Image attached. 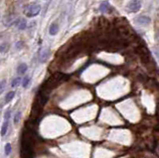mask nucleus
Instances as JSON below:
<instances>
[{
  "instance_id": "17",
  "label": "nucleus",
  "mask_w": 159,
  "mask_h": 158,
  "mask_svg": "<svg viewBox=\"0 0 159 158\" xmlns=\"http://www.w3.org/2000/svg\"><path fill=\"white\" fill-rule=\"evenodd\" d=\"M5 87H6V81L5 80L0 81V95L5 91Z\"/></svg>"
},
{
  "instance_id": "9",
  "label": "nucleus",
  "mask_w": 159,
  "mask_h": 158,
  "mask_svg": "<svg viewBox=\"0 0 159 158\" xmlns=\"http://www.w3.org/2000/svg\"><path fill=\"white\" fill-rule=\"evenodd\" d=\"M14 22H15V18H14L13 15L6 16L3 20V23H4L5 26H11L12 24H14Z\"/></svg>"
},
{
  "instance_id": "18",
  "label": "nucleus",
  "mask_w": 159,
  "mask_h": 158,
  "mask_svg": "<svg viewBox=\"0 0 159 158\" xmlns=\"http://www.w3.org/2000/svg\"><path fill=\"white\" fill-rule=\"evenodd\" d=\"M8 50V46H7V44H1L0 45V53H4V52H6V51Z\"/></svg>"
},
{
  "instance_id": "20",
  "label": "nucleus",
  "mask_w": 159,
  "mask_h": 158,
  "mask_svg": "<svg viewBox=\"0 0 159 158\" xmlns=\"http://www.w3.org/2000/svg\"><path fill=\"white\" fill-rule=\"evenodd\" d=\"M46 1H51V0H46Z\"/></svg>"
},
{
  "instance_id": "15",
  "label": "nucleus",
  "mask_w": 159,
  "mask_h": 158,
  "mask_svg": "<svg viewBox=\"0 0 159 158\" xmlns=\"http://www.w3.org/2000/svg\"><path fill=\"white\" fill-rule=\"evenodd\" d=\"M30 82H31V78L29 77V76L24 77L23 79H22V87L26 89V87H28V86H29Z\"/></svg>"
},
{
  "instance_id": "4",
  "label": "nucleus",
  "mask_w": 159,
  "mask_h": 158,
  "mask_svg": "<svg viewBox=\"0 0 159 158\" xmlns=\"http://www.w3.org/2000/svg\"><path fill=\"white\" fill-rule=\"evenodd\" d=\"M150 22H151V19H150V17L146 15H140L135 19V23H137L138 25H141V26L149 25Z\"/></svg>"
},
{
  "instance_id": "13",
  "label": "nucleus",
  "mask_w": 159,
  "mask_h": 158,
  "mask_svg": "<svg viewBox=\"0 0 159 158\" xmlns=\"http://www.w3.org/2000/svg\"><path fill=\"white\" fill-rule=\"evenodd\" d=\"M11 152H12V145H11V143L7 142L4 146V153L6 156H9L11 154Z\"/></svg>"
},
{
  "instance_id": "16",
  "label": "nucleus",
  "mask_w": 159,
  "mask_h": 158,
  "mask_svg": "<svg viewBox=\"0 0 159 158\" xmlns=\"http://www.w3.org/2000/svg\"><path fill=\"white\" fill-rule=\"evenodd\" d=\"M11 115H12V111H11L10 108H8L4 112V120H9L11 118Z\"/></svg>"
},
{
  "instance_id": "7",
  "label": "nucleus",
  "mask_w": 159,
  "mask_h": 158,
  "mask_svg": "<svg viewBox=\"0 0 159 158\" xmlns=\"http://www.w3.org/2000/svg\"><path fill=\"white\" fill-rule=\"evenodd\" d=\"M27 71H28V66H27V64H25V63H21L17 67V73H18V75L20 76L25 75L27 73Z\"/></svg>"
},
{
  "instance_id": "1",
  "label": "nucleus",
  "mask_w": 159,
  "mask_h": 158,
  "mask_svg": "<svg viewBox=\"0 0 159 158\" xmlns=\"http://www.w3.org/2000/svg\"><path fill=\"white\" fill-rule=\"evenodd\" d=\"M40 11H41V6H40L39 4H30L28 5L24 8V13L25 15L27 17H29V18H32V17H35L37 16L38 14L40 13Z\"/></svg>"
},
{
  "instance_id": "3",
  "label": "nucleus",
  "mask_w": 159,
  "mask_h": 158,
  "mask_svg": "<svg viewBox=\"0 0 159 158\" xmlns=\"http://www.w3.org/2000/svg\"><path fill=\"white\" fill-rule=\"evenodd\" d=\"M50 56V50L48 48H43L39 51V62L40 63H45Z\"/></svg>"
},
{
  "instance_id": "12",
  "label": "nucleus",
  "mask_w": 159,
  "mask_h": 158,
  "mask_svg": "<svg viewBox=\"0 0 159 158\" xmlns=\"http://www.w3.org/2000/svg\"><path fill=\"white\" fill-rule=\"evenodd\" d=\"M14 97H15V92H13V91L8 92L6 95H5V103H10L14 98Z\"/></svg>"
},
{
  "instance_id": "14",
  "label": "nucleus",
  "mask_w": 159,
  "mask_h": 158,
  "mask_svg": "<svg viewBox=\"0 0 159 158\" xmlns=\"http://www.w3.org/2000/svg\"><path fill=\"white\" fill-rule=\"evenodd\" d=\"M19 84H22V79L20 77H17L15 79H13L12 83H11V87H17Z\"/></svg>"
},
{
  "instance_id": "2",
  "label": "nucleus",
  "mask_w": 159,
  "mask_h": 158,
  "mask_svg": "<svg viewBox=\"0 0 159 158\" xmlns=\"http://www.w3.org/2000/svg\"><path fill=\"white\" fill-rule=\"evenodd\" d=\"M142 7V1L141 0H130L126 5V10L129 13H136Z\"/></svg>"
},
{
  "instance_id": "11",
  "label": "nucleus",
  "mask_w": 159,
  "mask_h": 158,
  "mask_svg": "<svg viewBox=\"0 0 159 158\" xmlns=\"http://www.w3.org/2000/svg\"><path fill=\"white\" fill-rule=\"evenodd\" d=\"M58 32H59V26H58V24H56V23L51 24V26H50V28H49V33H50V35L55 36Z\"/></svg>"
},
{
  "instance_id": "10",
  "label": "nucleus",
  "mask_w": 159,
  "mask_h": 158,
  "mask_svg": "<svg viewBox=\"0 0 159 158\" xmlns=\"http://www.w3.org/2000/svg\"><path fill=\"white\" fill-rule=\"evenodd\" d=\"M21 117H22V111H17L15 112V114H14L13 116V123L15 125H19L20 120H21Z\"/></svg>"
},
{
  "instance_id": "5",
  "label": "nucleus",
  "mask_w": 159,
  "mask_h": 158,
  "mask_svg": "<svg viewBox=\"0 0 159 158\" xmlns=\"http://www.w3.org/2000/svg\"><path fill=\"white\" fill-rule=\"evenodd\" d=\"M14 25L18 28L19 30L23 31L27 28V21L25 19H16L15 22H14Z\"/></svg>"
},
{
  "instance_id": "6",
  "label": "nucleus",
  "mask_w": 159,
  "mask_h": 158,
  "mask_svg": "<svg viewBox=\"0 0 159 158\" xmlns=\"http://www.w3.org/2000/svg\"><path fill=\"white\" fill-rule=\"evenodd\" d=\"M112 6H110V4L107 1L101 2V5H99V11H101V13H109L110 11H112Z\"/></svg>"
},
{
  "instance_id": "19",
  "label": "nucleus",
  "mask_w": 159,
  "mask_h": 158,
  "mask_svg": "<svg viewBox=\"0 0 159 158\" xmlns=\"http://www.w3.org/2000/svg\"><path fill=\"white\" fill-rule=\"evenodd\" d=\"M15 46H16V48H17V49H21V48H22V46H23V42H22V41H19V42H17Z\"/></svg>"
},
{
  "instance_id": "8",
  "label": "nucleus",
  "mask_w": 159,
  "mask_h": 158,
  "mask_svg": "<svg viewBox=\"0 0 159 158\" xmlns=\"http://www.w3.org/2000/svg\"><path fill=\"white\" fill-rule=\"evenodd\" d=\"M8 127H9V120H4L3 125L1 126V129H0V135L1 136H5L8 131Z\"/></svg>"
}]
</instances>
